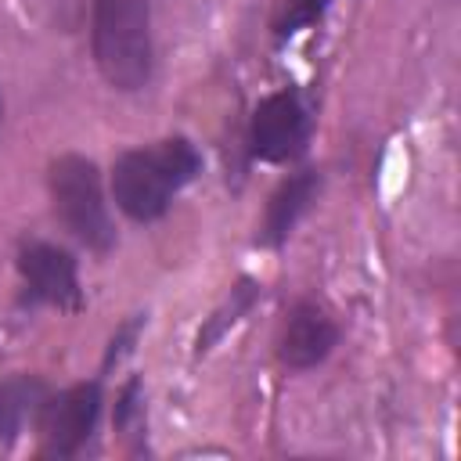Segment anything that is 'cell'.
<instances>
[{"label":"cell","instance_id":"1","mask_svg":"<svg viewBox=\"0 0 461 461\" xmlns=\"http://www.w3.org/2000/svg\"><path fill=\"white\" fill-rule=\"evenodd\" d=\"M198 169L202 155L184 137H166L148 148H133L119 155L112 169L115 205L137 223L158 220L169 209V202L198 176Z\"/></svg>","mask_w":461,"mask_h":461},{"label":"cell","instance_id":"2","mask_svg":"<svg viewBox=\"0 0 461 461\" xmlns=\"http://www.w3.org/2000/svg\"><path fill=\"white\" fill-rule=\"evenodd\" d=\"M90 47L97 72L115 90H140L151 79V14L144 0H94Z\"/></svg>","mask_w":461,"mask_h":461},{"label":"cell","instance_id":"3","mask_svg":"<svg viewBox=\"0 0 461 461\" xmlns=\"http://www.w3.org/2000/svg\"><path fill=\"white\" fill-rule=\"evenodd\" d=\"M50 198L61 223L86 245V249H112L115 223L101 191V173L83 155H61L50 162Z\"/></svg>","mask_w":461,"mask_h":461},{"label":"cell","instance_id":"4","mask_svg":"<svg viewBox=\"0 0 461 461\" xmlns=\"http://www.w3.org/2000/svg\"><path fill=\"white\" fill-rule=\"evenodd\" d=\"M310 140V115L292 90H277L256 104L252 115V151L263 162H288Z\"/></svg>","mask_w":461,"mask_h":461},{"label":"cell","instance_id":"5","mask_svg":"<svg viewBox=\"0 0 461 461\" xmlns=\"http://www.w3.org/2000/svg\"><path fill=\"white\" fill-rule=\"evenodd\" d=\"M97 411H101V389L94 382L72 385L58 400H47L43 418H40L43 450L58 454V457L76 454L90 439V432L97 425Z\"/></svg>","mask_w":461,"mask_h":461},{"label":"cell","instance_id":"6","mask_svg":"<svg viewBox=\"0 0 461 461\" xmlns=\"http://www.w3.org/2000/svg\"><path fill=\"white\" fill-rule=\"evenodd\" d=\"M18 270L29 285V295L50 306H79L76 263L65 249L50 241H29L18 252Z\"/></svg>","mask_w":461,"mask_h":461},{"label":"cell","instance_id":"7","mask_svg":"<svg viewBox=\"0 0 461 461\" xmlns=\"http://www.w3.org/2000/svg\"><path fill=\"white\" fill-rule=\"evenodd\" d=\"M335 342H339L335 321H331L321 306L299 303V306L288 313L285 331H281V360H285L288 367H299V371H303V367L321 364V360L331 353Z\"/></svg>","mask_w":461,"mask_h":461},{"label":"cell","instance_id":"8","mask_svg":"<svg viewBox=\"0 0 461 461\" xmlns=\"http://www.w3.org/2000/svg\"><path fill=\"white\" fill-rule=\"evenodd\" d=\"M43 407H47V389L40 378L29 375L7 378L0 385V443H11L29 425H36L43 418Z\"/></svg>","mask_w":461,"mask_h":461},{"label":"cell","instance_id":"9","mask_svg":"<svg viewBox=\"0 0 461 461\" xmlns=\"http://www.w3.org/2000/svg\"><path fill=\"white\" fill-rule=\"evenodd\" d=\"M313 194H317V176H313V173H295V176H288V180L274 191V198H270V205H267L263 238H267L270 245H281V241L292 234V227L299 223V216L310 209Z\"/></svg>","mask_w":461,"mask_h":461},{"label":"cell","instance_id":"10","mask_svg":"<svg viewBox=\"0 0 461 461\" xmlns=\"http://www.w3.org/2000/svg\"><path fill=\"white\" fill-rule=\"evenodd\" d=\"M324 7H328V0H285L281 18H277V32L281 36H292L295 29L310 25Z\"/></svg>","mask_w":461,"mask_h":461},{"label":"cell","instance_id":"11","mask_svg":"<svg viewBox=\"0 0 461 461\" xmlns=\"http://www.w3.org/2000/svg\"><path fill=\"white\" fill-rule=\"evenodd\" d=\"M0 119H4V94H0Z\"/></svg>","mask_w":461,"mask_h":461}]
</instances>
